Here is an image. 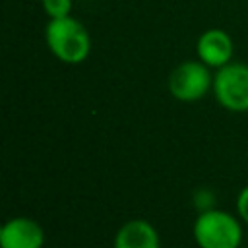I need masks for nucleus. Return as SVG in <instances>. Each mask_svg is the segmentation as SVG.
I'll use <instances>...</instances> for the list:
<instances>
[{"mask_svg":"<svg viewBox=\"0 0 248 248\" xmlns=\"http://www.w3.org/2000/svg\"><path fill=\"white\" fill-rule=\"evenodd\" d=\"M45 41L48 50L64 64H81L91 54L89 31L72 16L48 19L45 25Z\"/></svg>","mask_w":248,"mask_h":248,"instance_id":"1","label":"nucleus"},{"mask_svg":"<svg viewBox=\"0 0 248 248\" xmlns=\"http://www.w3.org/2000/svg\"><path fill=\"white\" fill-rule=\"evenodd\" d=\"M194 240L200 248H238L242 227L236 217L223 209H205L194 221Z\"/></svg>","mask_w":248,"mask_h":248,"instance_id":"2","label":"nucleus"},{"mask_svg":"<svg viewBox=\"0 0 248 248\" xmlns=\"http://www.w3.org/2000/svg\"><path fill=\"white\" fill-rule=\"evenodd\" d=\"M213 95L229 112H248V64L231 62L213 76Z\"/></svg>","mask_w":248,"mask_h":248,"instance_id":"3","label":"nucleus"},{"mask_svg":"<svg viewBox=\"0 0 248 248\" xmlns=\"http://www.w3.org/2000/svg\"><path fill=\"white\" fill-rule=\"evenodd\" d=\"M213 89V76L209 66L202 60H184L169 76V93L182 103H194L203 99Z\"/></svg>","mask_w":248,"mask_h":248,"instance_id":"4","label":"nucleus"},{"mask_svg":"<svg viewBox=\"0 0 248 248\" xmlns=\"http://www.w3.org/2000/svg\"><path fill=\"white\" fill-rule=\"evenodd\" d=\"M232 52H234V43H232V37L225 29L211 27V29H205L198 37V43H196L198 60H202L209 68L219 70L231 64Z\"/></svg>","mask_w":248,"mask_h":248,"instance_id":"5","label":"nucleus"},{"mask_svg":"<svg viewBox=\"0 0 248 248\" xmlns=\"http://www.w3.org/2000/svg\"><path fill=\"white\" fill-rule=\"evenodd\" d=\"M45 231L29 217H12L0 229V248H43Z\"/></svg>","mask_w":248,"mask_h":248,"instance_id":"6","label":"nucleus"},{"mask_svg":"<svg viewBox=\"0 0 248 248\" xmlns=\"http://www.w3.org/2000/svg\"><path fill=\"white\" fill-rule=\"evenodd\" d=\"M114 248H159V232L145 219H130L118 229Z\"/></svg>","mask_w":248,"mask_h":248,"instance_id":"7","label":"nucleus"},{"mask_svg":"<svg viewBox=\"0 0 248 248\" xmlns=\"http://www.w3.org/2000/svg\"><path fill=\"white\" fill-rule=\"evenodd\" d=\"M43 12L48 16V19H60L68 17L72 12V0H41Z\"/></svg>","mask_w":248,"mask_h":248,"instance_id":"8","label":"nucleus"},{"mask_svg":"<svg viewBox=\"0 0 248 248\" xmlns=\"http://www.w3.org/2000/svg\"><path fill=\"white\" fill-rule=\"evenodd\" d=\"M236 211L238 217L248 225V186H244L236 196Z\"/></svg>","mask_w":248,"mask_h":248,"instance_id":"9","label":"nucleus"}]
</instances>
